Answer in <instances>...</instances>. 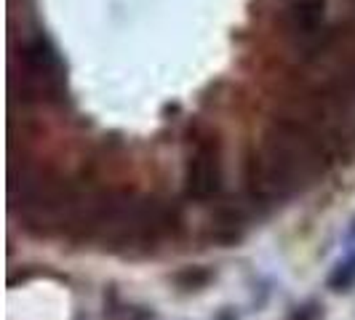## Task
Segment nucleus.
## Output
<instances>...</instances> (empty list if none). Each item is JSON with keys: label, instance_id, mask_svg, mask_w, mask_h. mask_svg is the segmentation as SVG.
Listing matches in <instances>:
<instances>
[{"label": "nucleus", "instance_id": "nucleus-7", "mask_svg": "<svg viewBox=\"0 0 355 320\" xmlns=\"http://www.w3.org/2000/svg\"><path fill=\"white\" fill-rule=\"evenodd\" d=\"M112 320H153V312L144 307H121L112 312Z\"/></svg>", "mask_w": 355, "mask_h": 320}, {"label": "nucleus", "instance_id": "nucleus-8", "mask_svg": "<svg viewBox=\"0 0 355 320\" xmlns=\"http://www.w3.org/2000/svg\"><path fill=\"white\" fill-rule=\"evenodd\" d=\"M288 320H323V307L315 302H307V304H302V307H297L294 315Z\"/></svg>", "mask_w": 355, "mask_h": 320}, {"label": "nucleus", "instance_id": "nucleus-10", "mask_svg": "<svg viewBox=\"0 0 355 320\" xmlns=\"http://www.w3.org/2000/svg\"><path fill=\"white\" fill-rule=\"evenodd\" d=\"M347 243H355V219L353 224H350V230H347Z\"/></svg>", "mask_w": 355, "mask_h": 320}, {"label": "nucleus", "instance_id": "nucleus-4", "mask_svg": "<svg viewBox=\"0 0 355 320\" xmlns=\"http://www.w3.org/2000/svg\"><path fill=\"white\" fill-rule=\"evenodd\" d=\"M246 232V216L238 211V208H230V206H222L219 211L214 213L211 219V235L214 240L219 243H238Z\"/></svg>", "mask_w": 355, "mask_h": 320}, {"label": "nucleus", "instance_id": "nucleus-2", "mask_svg": "<svg viewBox=\"0 0 355 320\" xmlns=\"http://www.w3.org/2000/svg\"><path fill=\"white\" fill-rule=\"evenodd\" d=\"M184 193L193 200L209 203L222 193V155L214 136L196 139L184 166Z\"/></svg>", "mask_w": 355, "mask_h": 320}, {"label": "nucleus", "instance_id": "nucleus-3", "mask_svg": "<svg viewBox=\"0 0 355 320\" xmlns=\"http://www.w3.org/2000/svg\"><path fill=\"white\" fill-rule=\"evenodd\" d=\"M281 27L284 35L300 46L304 56L329 35L326 27V3L323 0H291L281 11Z\"/></svg>", "mask_w": 355, "mask_h": 320}, {"label": "nucleus", "instance_id": "nucleus-1", "mask_svg": "<svg viewBox=\"0 0 355 320\" xmlns=\"http://www.w3.org/2000/svg\"><path fill=\"white\" fill-rule=\"evenodd\" d=\"M14 89L27 102H56L67 89L64 62L46 35L24 37L14 56Z\"/></svg>", "mask_w": 355, "mask_h": 320}, {"label": "nucleus", "instance_id": "nucleus-5", "mask_svg": "<svg viewBox=\"0 0 355 320\" xmlns=\"http://www.w3.org/2000/svg\"><path fill=\"white\" fill-rule=\"evenodd\" d=\"M353 285H355V251H350V254L331 269V275H329V288L342 294V291H350Z\"/></svg>", "mask_w": 355, "mask_h": 320}, {"label": "nucleus", "instance_id": "nucleus-6", "mask_svg": "<svg viewBox=\"0 0 355 320\" xmlns=\"http://www.w3.org/2000/svg\"><path fill=\"white\" fill-rule=\"evenodd\" d=\"M209 281H211V272L203 269V267H187L184 272L177 275V285L184 288V291H198V288H203Z\"/></svg>", "mask_w": 355, "mask_h": 320}, {"label": "nucleus", "instance_id": "nucleus-9", "mask_svg": "<svg viewBox=\"0 0 355 320\" xmlns=\"http://www.w3.org/2000/svg\"><path fill=\"white\" fill-rule=\"evenodd\" d=\"M216 320H238V318H235V312H230V310H222V312L216 315Z\"/></svg>", "mask_w": 355, "mask_h": 320}]
</instances>
